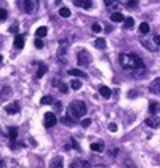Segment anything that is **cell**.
<instances>
[{
  "label": "cell",
  "mask_w": 160,
  "mask_h": 168,
  "mask_svg": "<svg viewBox=\"0 0 160 168\" xmlns=\"http://www.w3.org/2000/svg\"><path fill=\"white\" fill-rule=\"evenodd\" d=\"M120 66L123 69H130V71H136V69H144V63L138 54L135 53H123L120 54Z\"/></svg>",
  "instance_id": "cell-1"
},
{
  "label": "cell",
  "mask_w": 160,
  "mask_h": 168,
  "mask_svg": "<svg viewBox=\"0 0 160 168\" xmlns=\"http://www.w3.org/2000/svg\"><path fill=\"white\" fill-rule=\"evenodd\" d=\"M85 114H87V104L80 99L72 101L71 106H69V115L72 119H82Z\"/></svg>",
  "instance_id": "cell-2"
},
{
  "label": "cell",
  "mask_w": 160,
  "mask_h": 168,
  "mask_svg": "<svg viewBox=\"0 0 160 168\" xmlns=\"http://www.w3.org/2000/svg\"><path fill=\"white\" fill-rule=\"evenodd\" d=\"M18 5L22 8V11L27 13V15H32V13H35V11H37V2H35V0H22V2H19Z\"/></svg>",
  "instance_id": "cell-3"
},
{
  "label": "cell",
  "mask_w": 160,
  "mask_h": 168,
  "mask_svg": "<svg viewBox=\"0 0 160 168\" xmlns=\"http://www.w3.org/2000/svg\"><path fill=\"white\" fill-rule=\"evenodd\" d=\"M77 63H78V66H82V67L90 66L91 56H90V53L87 51V50H80V51H78V54H77Z\"/></svg>",
  "instance_id": "cell-4"
},
{
  "label": "cell",
  "mask_w": 160,
  "mask_h": 168,
  "mask_svg": "<svg viewBox=\"0 0 160 168\" xmlns=\"http://www.w3.org/2000/svg\"><path fill=\"white\" fill-rule=\"evenodd\" d=\"M67 48H69V42H67V40H61L59 42V48H58V58H59L61 63H66Z\"/></svg>",
  "instance_id": "cell-5"
},
{
  "label": "cell",
  "mask_w": 160,
  "mask_h": 168,
  "mask_svg": "<svg viewBox=\"0 0 160 168\" xmlns=\"http://www.w3.org/2000/svg\"><path fill=\"white\" fill-rule=\"evenodd\" d=\"M43 123H45L47 128H51V127H55L56 123H58V117H56L55 112H47L45 117H43Z\"/></svg>",
  "instance_id": "cell-6"
},
{
  "label": "cell",
  "mask_w": 160,
  "mask_h": 168,
  "mask_svg": "<svg viewBox=\"0 0 160 168\" xmlns=\"http://www.w3.org/2000/svg\"><path fill=\"white\" fill-rule=\"evenodd\" d=\"M5 110H7V114H10V115L18 114V112H19V103L13 101V103H10L8 106H5Z\"/></svg>",
  "instance_id": "cell-7"
},
{
  "label": "cell",
  "mask_w": 160,
  "mask_h": 168,
  "mask_svg": "<svg viewBox=\"0 0 160 168\" xmlns=\"http://www.w3.org/2000/svg\"><path fill=\"white\" fill-rule=\"evenodd\" d=\"M139 42L144 45L147 50H151V51H157V48H158V47H155V45H152L151 40H149V38H147L146 35H144V37H141V38H139Z\"/></svg>",
  "instance_id": "cell-8"
},
{
  "label": "cell",
  "mask_w": 160,
  "mask_h": 168,
  "mask_svg": "<svg viewBox=\"0 0 160 168\" xmlns=\"http://www.w3.org/2000/svg\"><path fill=\"white\" fill-rule=\"evenodd\" d=\"M74 5L82 7V8H85V10L93 8V2H90V0H74Z\"/></svg>",
  "instance_id": "cell-9"
},
{
  "label": "cell",
  "mask_w": 160,
  "mask_h": 168,
  "mask_svg": "<svg viewBox=\"0 0 160 168\" xmlns=\"http://www.w3.org/2000/svg\"><path fill=\"white\" fill-rule=\"evenodd\" d=\"M149 90H151V93H154V94H160V77H157L155 80L151 83Z\"/></svg>",
  "instance_id": "cell-10"
},
{
  "label": "cell",
  "mask_w": 160,
  "mask_h": 168,
  "mask_svg": "<svg viewBox=\"0 0 160 168\" xmlns=\"http://www.w3.org/2000/svg\"><path fill=\"white\" fill-rule=\"evenodd\" d=\"M146 123L151 128H160V119L158 117H149V119H146Z\"/></svg>",
  "instance_id": "cell-11"
},
{
  "label": "cell",
  "mask_w": 160,
  "mask_h": 168,
  "mask_svg": "<svg viewBox=\"0 0 160 168\" xmlns=\"http://www.w3.org/2000/svg\"><path fill=\"white\" fill-rule=\"evenodd\" d=\"M13 45L18 50H21V48H24V35H21V34H18V35L15 37V42H13Z\"/></svg>",
  "instance_id": "cell-12"
},
{
  "label": "cell",
  "mask_w": 160,
  "mask_h": 168,
  "mask_svg": "<svg viewBox=\"0 0 160 168\" xmlns=\"http://www.w3.org/2000/svg\"><path fill=\"white\" fill-rule=\"evenodd\" d=\"M8 138H10L11 143H15L16 139H18V128H16V127H10L8 128Z\"/></svg>",
  "instance_id": "cell-13"
},
{
  "label": "cell",
  "mask_w": 160,
  "mask_h": 168,
  "mask_svg": "<svg viewBox=\"0 0 160 168\" xmlns=\"http://www.w3.org/2000/svg\"><path fill=\"white\" fill-rule=\"evenodd\" d=\"M111 21L112 22H123L125 18H123V15L120 13V11H114V13L111 15Z\"/></svg>",
  "instance_id": "cell-14"
},
{
  "label": "cell",
  "mask_w": 160,
  "mask_h": 168,
  "mask_svg": "<svg viewBox=\"0 0 160 168\" xmlns=\"http://www.w3.org/2000/svg\"><path fill=\"white\" fill-rule=\"evenodd\" d=\"M72 168H78V166H82V168H90L91 165L88 163V162H85V160H74L72 163H71Z\"/></svg>",
  "instance_id": "cell-15"
},
{
  "label": "cell",
  "mask_w": 160,
  "mask_h": 168,
  "mask_svg": "<svg viewBox=\"0 0 160 168\" xmlns=\"http://www.w3.org/2000/svg\"><path fill=\"white\" fill-rule=\"evenodd\" d=\"M90 149L93 150V152H102V150H104V144H102L101 141L99 143H91Z\"/></svg>",
  "instance_id": "cell-16"
},
{
  "label": "cell",
  "mask_w": 160,
  "mask_h": 168,
  "mask_svg": "<svg viewBox=\"0 0 160 168\" xmlns=\"http://www.w3.org/2000/svg\"><path fill=\"white\" fill-rule=\"evenodd\" d=\"M99 94H101V96L102 98H111V94H112V90L109 88V87H101L99 88Z\"/></svg>",
  "instance_id": "cell-17"
},
{
  "label": "cell",
  "mask_w": 160,
  "mask_h": 168,
  "mask_svg": "<svg viewBox=\"0 0 160 168\" xmlns=\"http://www.w3.org/2000/svg\"><path fill=\"white\" fill-rule=\"evenodd\" d=\"M69 74L71 75H75V77H80V78H87V72H82L80 69H69Z\"/></svg>",
  "instance_id": "cell-18"
},
{
  "label": "cell",
  "mask_w": 160,
  "mask_h": 168,
  "mask_svg": "<svg viewBox=\"0 0 160 168\" xmlns=\"http://www.w3.org/2000/svg\"><path fill=\"white\" fill-rule=\"evenodd\" d=\"M95 47L98 48V50H104V48H106V38L98 37V38L95 40Z\"/></svg>",
  "instance_id": "cell-19"
},
{
  "label": "cell",
  "mask_w": 160,
  "mask_h": 168,
  "mask_svg": "<svg viewBox=\"0 0 160 168\" xmlns=\"http://www.w3.org/2000/svg\"><path fill=\"white\" fill-rule=\"evenodd\" d=\"M35 64L38 66V71H37V78L43 77L45 74H47V66H45V64H42V63H35Z\"/></svg>",
  "instance_id": "cell-20"
},
{
  "label": "cell",
  "mask_w": 160,
  "mask_h": 168,
  "mask_svg": "<svg viewBox=\"0 0 160 168\" xmlns=\"http://www.w3.org/2000/svg\"><path fill=\"white\" fill-rule=\"evenodd\" d=\"M40 104H42V106L55 104V99H53V96H50V94H47V96H43L42 99H40Z\"/></svg>",
  "instance_id": "cell-21"
},
{
  "label": "cell",
  "mask_w": 160,
  "mask_h": 168,
  "mask_svg": "<svg viewBox=\"0 0 160 168\" xmlns=\"http://www.w3.org/2000/svg\"><path fill=\"white\" fill-rule=\"evenodd\" d=\"M123 27H125V29H133V27H135V19L131 18V16H130V18H125Z\"/></svg>",
  "instance_id": "cell-22"
},
{
  "label": "cell",
  "mask_w": 160,
  "mask_h": 168,
  "mask_svg": "<svg viewBox=\"0 0 160 168\" xmlns=\"http://www.w3.org/2000/svg\"><path fill=\"white\" fill-rule=\"evenodd\" d=\"M47 32H48V29L45 26H42V27H38V29L35 31V35H37V38H43L45 35H47Z\"/></svg>",
  "instance_id": "cell-23"
},
{
  "label": "cell",
  "mask_w": 160,
  "mask_h": 168,
  "mask_svg": "<svg viewBox=\"0 0 160 168\" xmlns=\"http://www.w3.org/2000/svg\"><path fill=\"white\" fill-rule=\"evenodd\" d=\"M50 166L51 168H62V159H61V157H56V159H53V162H51V163H50Z\"/></svg>",
  "instance_id": "cell-24"
},
{
  "label": "cell",
  "mask_w": 160,
  "mask_h": 168,
  "mask_svg": "<svg viewBox=\"0 0 160 168\" xmlns=\"http://www.w3.org/2000/svg\"><path fill=\"white\" fill-rule=\"evenodd\" d=\"M149 31H151L149 24H147V22H141V26H139V32H141V34H144V35H146V34L149 32Z\"/></svg>",
  "instance_id": "cell-25"
},
{
  "label": "cell",
  "mask_w": 160,
  "mask_h": 168,
  "mask_svg": "<svg viewBox=\"0 0 160 168\" xmlns=\"http://www.w3.org/2000/svg\"><path fill=\"white\" fill-rule=\"evenodd\" d=\"M69 85H71V88H72V90H75V91H77V90H80V87H82V82L75 78V80H72V82L69 83Z\"/></svg>",
  "instance_id": "cell-26"
},
{
  "label": "cell",
  "mask_w": 160,
  "mask_h": 168,
  "mask_svg": "<svg viewBox=\"0 0 160 168\" xmlns=\"http://www.w3.org/2000/svg\"><path fill=\"white\" fill-rule=\"evenodd\" d=\"M62 122H64V125H67V127H74L75 123H74V120H72V117L69 115V117H62Z\"/></svg>",
  "instance_id": "cell-27"
},
{
  "label": "cell",
  "mask_w": 160,
  "mask_h": 168,
  "mask_svg": "<svg viewBox=\"0 0 160 168\" xmlns=\"http://www.w3.org/2000/svg\"><path fill=\"white\" fill-rule=\"evenodd\" d=\"M59 15L62 16V18H69V16H71V10L69 8H61L59 10Z\"/></svg>",
  "instance_id": "cell-28"
},
{
  "label": "cell",
  "mask_w": 160,
  "mask_h": 168,
  "mask_svg": "<svg viewBox=\"0 0 160 168\" xmlns=\"http://www.w3.org/2000/svg\"><path fill=\"white\" fill-rule=\"evenodd\" d=\"M34 45H35V48H38V50H42L45 47V43H43L42 38H35V40H34Z\"/></svg>",
  "instance_id": "cell-29"
},
{
  "label": "cell",
  "mask_w": 160,
  "mask_h": 168,
  "mask_svg": "<svg viewBox=\"0 0 160 168\" xmlns=\"http://www.w3.org/2000/svg\"><path fill=\"white\" fill-rule=\"evenodd\" d=\"M71 146H72V149L78 150V152L82 150V149H80V146H78V143H77V139H75V138H71Z\"/></svg>",
  "instance_id": "cell-30"
},
{
  "label": "cell",
  "mask_w": 160,
  "mask_h": 168,
  "mask_svg": "<svg viewBox=\"0 0 160 168\" xmlns=\"http://www.w3.org/2000/svg\"><path fill=\"white\" fill-rule=\"evenodd\" d=\"M7 16H8V11L0 7V21H5V19H7Z\"/></svg>",
  "instance_id": "cell-31"
},
{
  "label": "cell",
  "mask_w": 160,
  "mask_h": 168,
  "mask_svg": "<svg viewBox=\"0 0 160 168\" xmlns=\"http://www.w3.org/2000/svg\"><path fill=\"white\" fill-rule=\"evenodd\" d=\"M55 109H56V112H59V114L62 112V103L61 101H56L55 103Z\"/></svg>",
  "instance_id": "cell-32"
},
{
  "label": "cell",
  "mask_w": 160,
  "mask_h": 168,
  "mask_svg": "<svg viewBox=\"0 0 160 168\" xmlns=\"http://www.w3.org/2000/svg\"><path fill=\"white\" fill-rule=\"evenodd\" d=\"M58 88H59V91H61V93H67V90H69V88H67V85H66V83H59V85H58Z\"/></svg>",
  "instance_id": "cell-33"
},
{
  "label": "cell",
  "mask_w": 160,
  "mask_h": 168,
  "mask_svg": "<svg viewBox=\"0 0 160 168\" xmlns=\"http://www.w3.org/2000/svg\"><path fill=\"white\" fill-rule=\"evenodd\" d=\"M91 31H93V32H96V34H98V32H101V26L98 24V22H95V24H93V26H91Z\"/></svg>",
  "instance_id": "cell-34"
},
{
  "label": "cell",
  "mask_w": 160,
  "mask_h": 168,
  "mask_svg": "<svg viewBox=\"0 0 160 168\" xmlns=\"http://www.w3.org/2000/svg\"><path fill=\"white\" fill-rule=\"evenodd\" d=\"M80 123H82V127H83V128H88V127L91 125V120H90V119H83Z\"/></svg>",
  "instance_id": "cell-35"
},
{
  "label": "cell",
  "mask_w": 160,
  "mask_h": 168,
  "mask_svg": "<svg viewBox=\"0 0 160 168\" xmlns=\"http://www.w3.org/2000/svg\"><path fill=\"white\" fill-rule=\"evenodd\" d=\"M155 109H157V103H154V101H152V103L149 104V110L152 112V114H155Z\"/></svg>",
  "instance_id": "cell-36"
},
{
  "label": "cell",
  "mask_w": 160,
  "mask_h": 168,
  "mask_svg": "<svg viewBox=\"0 0 160 168\" xmlns=\"http://www.w3.org/2000/svg\"><path fill=\"white\" fill-rule=\"evenodd\" d=\"M154 43H155V47L157 45L160 47V35H154Z\"/></svg>",
  "instance_id": "cell-37"
},
{
  "label": "cell",
  "mask_w": 160,
  "mask_h": 168,
  "mask_svg": "<svg viewBox=\"0 0 160 168\" xmlns=\"http://www.w3.org/2000/svg\"><path fill=\"white\" fill-rule=\"evenodd\" d=\"M104 5H106V7H112V5H115V2H114V0H106Z\"/></svg>",
  "instance_id": "cell-38"
},
{
  "label": "cell",
  "mask_w": 160,
  "mask_h": 168,
  "mask_svg": "<svg viewBox=\"0 0 160 168\" xmlns=\"http://www.w3.org/2000/svg\"><path fill=\"white\" fill-rule=\"evenodd\" d=\"M109 131H117V125H115V123H111V125H109Z\"/></svg>",
  "instance_id": "cell-39"
},
{
  "label": "cell",
  "mask_w": 160,
  "mask_h": 168,
  "mask_svg": "<svg viewBox=\"0 0 160 168\" xmlns=\"http://www.w3.org/2000/svg\"><path fill=\"white\" fill-rule=\"evenodd\" d=\"M10 32H18V24H13L10 27Z\"/></svg>",
  "instance_id": "cell-40"
},
{
  "label": "cell",
  "mask_w": 160,
  "mask_h": 168,
  "mask_svg": "<svg viewBox=\"0 0 160 168\" xmlns=\"http://www.w3.org/2000/svg\"><path fill=\"white\" fill-rule=\"evenodd\" d=\"M127 7H138V2H127Z\"/></svg>",
  "instance_id": "cell-41"
},
{
  "label": "cell",
  "mask_w": 160,
  "mask_h": 168,
  "mask_svg": "<svg viewBox=\"0 0 160 168\" xmlns=\"http://www.w3.org/2000/svg\"><path fill=\"white\" fill-rule=\"evenodd\" d=\"M117 154H118V149H117V147H114V149L111 150V155H117Z\"/></svg>",
  "instance_id": "cell-42"
},
{
  "label": "cell",
  "mask_w": 160,
  "mask_h": 168,
  "mask_svg": "<svg viewBox=\"0 0 160 168\" xmlns=\"http://www.w3.org/2000/svg\"><path fill=\"white\" fill-rule=\"evenodd\" d=\"M136 94H138V93H136V91H130V93H128V96L131 98V96H136Z\"/></svg>",
  "instance_id": "cell-43"
},
{
  "label": "cell",
  "mask_w": 160,
  "mask_h": 168,
  "mask_svg": "<svg viewBox=\"0 0 160 168\" xmlns=\"http://www.w3.org/2000/svg\"><path fill=\"white\" fill-rule=\"evenodd\" d=\"M2 63H3V56L0 54V64H2Z\"/></svg>",
  "instance_id": "cell-44"
},
{
  "label": "cell",
  "mask_w": 160,
  "mask_h": 168,
  "mask_svg": "<svg viewBox=\"0 0 160 168\" xmlns=\"http://www.w3.org/2000/svg\"><path fill=\"white\" fill-rule=\"evenodd\" d=\"M0 166H5V163H3V162H2V160H0Z\"/></svg>",
  "instance_id": "cell-45"
},
{
  "label": "cell",
  "mask_w": 160,
  "mask_h": 168,
  "mask_svg": "<svg viewBox=\"0 0 160 168\" xmlns=\"http://www.w3.org/2000/svg\"><path fill=\"white\" fill-rule=\"evenodd\" d=\"M0 42H2V37H0Z\"/></svg>",
  "instance_id": "cell-46"
}]
</instances>
